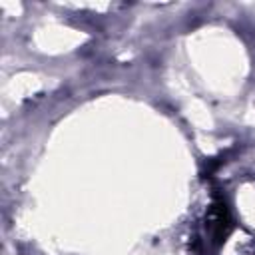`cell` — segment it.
Masks as SVG:
<instances>
[{"label": "cell", "mask_w": 255, "mask_h": 255, "mask_svg": "<svg viewBox=\"0 0 255 255\" xmlns=\"http://www.w3.org/2000/svg\"><path fill=\"white\" fill-rule=\"evenodd\" d=\"M209 229L213 233V237L217 241H223L231 229V219H229V211H227V205L223 203V199H217L213 205H211V211H209Z\"/></svg>", "instance_id": "obj_1"}]
</instances>
